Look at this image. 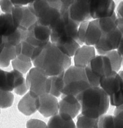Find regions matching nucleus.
Segmentation results:
<instances>
[{"label": "nucleus", "mask_w": 123, "mask_h": 128, "mask_svg": "<svg viewBox=\"0 0 123 128\" xmlns=\"http://www.w3.org/2000/svg\"><path fill=\"white\" fill-rule=\"evenodd\" d=\"M32 62L35 67L42 70L48 76H52L64 72L71 66V60L55 44L48 42Z\"/></svg>", "instance_id": "nucleus-1"}, {"label": "nucleus", "mask_w": 123, "mask_h": 128, "mask_svg": "<svg viewBox=\"0 0 123 128\" xmlns=\"http://www.w3.org/2000/svg\"><path fill=\"white\" fill-rule=\"evenodd\" d=\"M83 115L98 118L107 112L109 105V96L100 86H90L76 96Z\"/></svg>", "instance_id": "nucleus-2"}, {"label": "nucleus", "mask_w": 123, "mask_h": 128, "mask_svg": "<svg viewBox=\"0 0 123 128\" xmlns=\"http://www.w3.org/2000/svg\"><path fill=\"white\" fill-rule=\"evenodd\" d=\"M60 17L51 28V42L57 45L73 40L77 42V31L80 24L70 16L69 8L61 7Z\"/></svg>", "instance_id": "nucleus-3"}, {"label": "nucleus", "mask_w": 123, "mask_h": 128, "mask_svg": "<svg viewBox=\"0 0 123 128\" xmlns=\"http://www.w3.org/2000/svg\"><path fill=\"white\" fill-rule=\"evenodd\" d=\"M64 87L62 94L77 96L90 86L84 68L70 66L64 73Z\"/></svg>", "instance_id": "nucleus-4"}, {"label": "nucleus", "mask_w": 123, "mask_h": 128, "mask_svg": "<svg viewBox=\"0 0 123 128\" xmlns=\"http://www.w3.org/2000/svg\"><path fill=\"white\" fill-rule=\"evenodd\" d=\"M26 83L30 94L35 98L49 94L50 80L42 70L34 67L31 68L26 76Z\"/></svg>", "instance_id": "nucleus-5"}, {"label": "nucleus", "mask_w": 123, "mask_h": 128, "mask_svg": "<svg viewBox=\"0 0 123 128\" xmlns=\"http://www.w3.org/2000/svg\"><path fill=\"white\" fill-rule=\"evenodd\" d=\"M38 23L50 28L60 17V10L51 7L45 0H35L29 4Z\"/></svg>", "instance_id": "nucleus-6"}, {"label": "nucleus", "mask_w": 123, "mask_h": 128, "mask_svg": "<svg viewBox=\"0 0 123 128\" xmlns=\"http://www.w3.org/2000/svg\"><path fill=\"white\" fill-rule=\"evenodd\" d=\"M122 34L117 28L114 30L107 34H102L98 43L95 46L100 55H104L106 52L117 49Z\"/></svg>", "instance_id": "nucleus-7"}, {"label": "nucleus", "mask_w": 123, "mask_h": 128, "mask_svg": "<svg viewBox=\"0 0 123 128\" xmlns=\"http://www.w3.org/2000/svg\"><path fill=\"white\" fill-rule=\"evenodd\" d=\"M115 6L113 0H90V16L94 20L110 16L115 12Z\"/></svg>", "instance_id": "nucleus-8"}, {"label": "nucleus", "mask_w": 123, "mask_h": 128, "mask_svg": "<svg viewBox=\"0 0 123 128\" xmlns=\"http://www.w3.org/2000/svg\"><path fill=\"white\" fill-rule=\"evenodd\" d=\"M37 110L44 117H52L59 112V102L50 94H42L37 98Z\"/></svg>", "instance_id": "nucleus-9"}, {"label": "nucleus", "mask_w": 123, "mask_h": 128, "mask_svg": "<svg viewBox=\"0 0 123 128\" xmlns=\"http://www.w3.org/2000/svg\"><path fill=\"white\" fill-rule=\"evenodd\" d=\"M69 14L70 18L79 24L91 20L89 0H74L69 8Z\"/></svg>", "instance_id": "nucleus-10"}, {"label": "nucleus", "mask_w": 123, "mask_h": 128, "mask_svg": "<svg viewBox=\"0 0 123 128\" xmlns=\"http://www.w3.org/2000/svg\"><path fill=\"white\" fill-rule=\"evenodd\" d=\"M99 86L110 96L123 90V80L118 72L113 71L110 75L100 78Z\"/></svg>", "instance_id": "nucleus-11"}, {"label": "nucleus", "mask_w": 123, "mask_h": 128, "mask_svg": "<svg viewBox=\"0 0 123 128\" xmlns=\"http://www.w3.org/2000/svg\"><path fill=\"white\" fill-rule=\"evenodd\" d=\"M59 102V112L69 115L72 119L77 116L81 109L80 104L77 98L72 95L62 94Z\"/></svg>", "instance_id": "nucleus-12"}, {"label": "nucleus", "mask_w": 123, "mask_h": 128, "mask_svg": "<svg viewBox=\"0 0 123 128\" xmlns=\"http://www.w3.org/2000/svg\"><path fill=\"white\" fill-rule=\"evenodd\" d=\"M89 64L93 72L100 78L108 76L114 71L109 58L105 55L95 56Z\"/></svg>", "instance_id": "nucleus-13"}, {"label": "nucleus", "mask_w": 123, "mask_h": 128, "mask_svg": "<svg viewBox=\"0 0 123 128\" xmlns=\"http://www.w3.org/2000/svg\"><path fill=\"white\" fill-rule=\"evenodd\" d=\"M95 48L93 46L83 45L76 50L74 55V66L85 68L95 56Z\"/></svg>", "instance_id": "nucleus-14"}, {"label": "nucleus", "mask_w": 123, "mask_h": 128, "mask_svg": "<svg viewBox=\"0 0 123 128\" xmlns=\"http://www.w3.org/2000/svg\"><path fill=\"white\" fill-rule=\"evenodd\" d=\"M47 126V128H76L73 119L67 114L60 113L51 117Z\"/></svg>", "instance_id": "nucleus-15"}, {"label": "nucleus", "mask_w": 123, "mask_h": 128, "mask_svg": "<svg viewBox=\"0 0 123 128\" xmlns=\"http://www.w3.org/2000/svg\"><path fill=\"white\" fill-rule=\"evenodd\" d=\"M102 34V31L99 26L98 20L89 22L86 35V45L93 46L99 42Z\"/></svg>", "instance_id": "nucleus-16"}, {"label": "nucleus", "mask_w": 123, "mask_h": 128, "mask_svg": "<svg viewBox=\"0 0 123 128\" xmlns=\"http://www.w3.org/2000/svg\"><path fill=\"white\" fill-rule=\"evenodd\" d=\"M37 98L32 96L29 92L26 94L18 102L19 110L26 116H29L34 113L37 110Z\"/></svg>", "instance_id": "nucleus-17"}, {"label": "nucleus", "mask_w": 123, "mask_h": 128, "mask_svg": "<svg viewBox=\"0 0 123 128\" xmlns=\"http://www.w3.org/2000/svg\"><path fill=\"white\" fill-rule=\"evenodd\" d=\"M17 28L13 24L11 14H0V37H6Z\"/></svg>", "instance_id": "nucleus-18"}, {"label": "nucleus", "mask_w": 123, "mask_h": 128, "mask_svg": "<svg viewBox=\"0 0 123 128\" xmlns=\"http://www.w3.org/2000/svg\"><path fill=\"white\" fill-rule=\"evenodd\" d=\"M27 31H31L34 38L41 42H49L51 30L48 26L42 25L36 22L30 26Z\"/></svg>", "instance_id": "nucleus-19"}, {"label": "nucleus", "mask_w": 123, "mask_h": 128, "mask_svg": "<svg viewBox=\"0 0 123 128\" xmlns=\"http://www.w3.org/2000/svg\"><path fill=\"white\" fill-rule=\"evenodd\" d=\"M15 72L12 70L7 72L0 69V89L10 92L14 90Z\"/></svg>", "instance_id": "nucleus-20"}, {"label": "nucleus", "mask_w": 123, "mask_h": 128, "mask_svg": "<svg viewBox=\"0 0 123 128\" xmlns=\"http://www.w3.org/2000/svg\"><path fill=\"white\" fill-rule=\"evenodd\" d=\"M98 21L102 34L111 32L118 26V18L115 12L110 16L98 19Z\"/></svg>", "instance_id": "nucleus-21"}, {"label": "nucleus", "mask_w": 123, "mask_h": 128, "mask_svg": "<svg viewBox=\"0 0 123 128\" xmlns=\"http://www.w3.org/2000/svg\"><path fill=\"white\" fill-rule=\"evenodd\" d=\"M16 58L15 46L4 42V48L0 54V66L2 68L8 66L10 61Z\"/></svg>", "instance_id": "nucleus-22"}, {"label": "nucleus", "mask_w": 123, "mask_h": 128, "mask_svg": "<svg viewBox=\"0 0 123 128\" xmlns=\"http://www.w3.org/2000/svg\"><path fill=\"white\" fill-rule=\"evenodd\" d=\"M64 72L57 76H49L50 80V88L49 94L57 98L62 94L64 87Z\"/></svg>", "instance_id": "nucleus-23"}, {"label": "nucleus", "mask_w": 123, "mask_h": 128, "mask_svg": "<svg viewBox=\"0 0 123 128\" xmlns=\"http://www.w3.org/2000/svg\"><path fill=\"white\" fill-rule=\"evenodd\" d=\"M37 22V18L29 6H24L23 16L18 28L23 31L27 30Z\"/></svg>", "instance_id": "nucleus-24"}, {"label": "nucleus", "mask_w": 123, "mask_h": 128, "mask_svg": "<svg viewBox=\"0 0 123 128\" xmlns=\"http://www.w3.org/2000/svg\"><path fill=\"white\" fill-rule=\"evenodd\" d=\"M27 31H23L17 28L14 32L8 36L3 38L4 42L13 46H15L22 41L25 40Z\"/></svg>", "instance_id": "nucleus-25"}, {"label": "nucleus", "mask_w": 123, "mask_h": 128, "mask_svg": "<svg viewBox=\"0 0 123 128\" xmlns=\"http://www.w3.org/2000/svg\"><path fill=\"white\" fill-rule=\"evenodd\" d=\"M98 118H90L80 114L77 116L76 127V128H97Z\"/></svg>", "instance_id": "nucleus-26"}, {"label": "nucleus", "mask_w": 123, "mask_h": 128, "mask_svg": "<svg viewBox=\"0 0 123 128\" xmlns=\"http://www.w3.org/2000/svg\"><path fill=\"white\" fill-rule=\"evenodd\" d=\"M56 46L64 54L70 58L74 56L76 50L80 47V45L76 40H73Z\"/></svg>", "instance_id": "nucleus-27"}, {"label": "nucleus", "mask_w": 123, "mask_h": 128, "mask_svg": "<svg viewBox=\"0 0 123 128\" xmlns=\"http://www.w3.org/2000/svg\"><path fill=\"white\" fill-rule=\"evenodd\" d=\"M104 55L106 56L109 58L113 70L118 72L122 66L123 57L118 53L117 50L108 52Z\"/></svg>", "instance_id": "nucleus-28"}, {"label": "nucleus", "mask_w": 123, "mask_h": 128, "mask_svg": "<svg viewBox=\"0 0 123 128\" xmlns=\"http://www.w3.org/2000/svg\"><path fill=\"white\" fill-rule=\"evenodd\" d=\"M32 62H23L17 57L11 61V64L14 70H15L21 74H25L30 70L32 66Z\"/></svg>", "instance_id": "nucleus-29"}, {"label": "nucleus", "mask_w": 123, "mask_h": 128, "mask_svg": "<svg viewBox=\"0 0 123 128\" xmlns=\"http://www.w3.org/2000/svg\"><path fill=\"white\" fill-rule=\"evenodd\" d=\"M24 12V6H14L12 8L11 14L13 24L15 27L18 28L22 22Z\"/></svg>", "instance_id": "nucleus-30"}, {"label": "nucleus", "mask_w": 123, "mask_h": 128, "mask_svg": "<svg viewBox=\"0 0 123 128\" xmlns=\"http://www.w3.org/2000/svg\"><path fill=\"white\" fill-rule=\"evenodd\" d=\"M14 96L10 92L0 89V107L7 108L10 106L13 103Z\"/></svg>", "instance_id": "nucleus-31"}, {"label": "nucleus", "mask_w": 123, "mask_h": 128, "mask_svg": "<svg viewBox=\"0 0 123 128\" xmlns=\"http://www.w3.org/2000/svg\"><path fill=\"white\" fill-rule=\"evenodd\" d=\"M89 20H86L81 22L78 26L77 31V42L81 46L85 44L86 35Z\"/></svg>", "instance_id": "nucleus-32"}, {"label": "nucleus", "mask_w": 123, "mask_h": 128, "mask_svg": "<svg viewBox=\"0 0 123 128\" xmlns=\"http://www.w3.org/2000/svg\"><path fill=\"white\" fill-rule=\"evenodd\" d=\"M85 74L91 86H99L100 78L95 74L92 70L89 64L85 68Z\"/></svg>", "instance_id": "nucleus-33"}, {"label": "nucleus", "mask_w": 123, "mask_h": 128, "mask_svg": "<svg viewBox=\"0 0 123 128\" xmlns=\"http://www.w3.org/2000/svg\"><path fill=\"white\" fill-rule=\"evenodd\" d=\"M114 116L105 114L98 118L97 128H113Z\"/></svg>", "instance_id": "nucleus-34"}, {"label": "nucleus", "mask_w": 123, "mask_h": 128, "mask_svg": "<svg viewBox=\"0 0 123 128\" xmlns=\"http://www.w3.org/2000/svg\"><path fill=\"white\" fill-rule=\"evenodd\" d=\"M113 128H123V109L116 107L114 112Z\"/></svg>", "instance_id": "nucleus-35"}, {"label": "nucleus", "mask_w": 123, "mask_h": 128, "mask_svg": "<svg viewBox=\"0 0 123 128\" xmlns=\"http://www.w3.org/2000/svg\"><path fill=\"white\" fill-rule=\"evenodd\" d=\"M110 104L117 107L123 104V89L109 96Z\"/></svg>", "instance_id": "nucleus-36"}, {"label": "nucleus", "mask_w": 123, "mask_h": 128, "mask_svg": "<svg viewBox=\"0 0 123 128\" xmlns=\"http://www.w3.org/2000/svg\"><path fill=\"white\" fill-rule=\"evenodd\" d=\"M35 47L25 41L21 42V52L22 55L31 58Z\"/></svg>", "instance_id": "nucleus-37"}, {"label": "nucleus", "mask_w": 123, "mask_h": 128, "mask_svg": "<svg viewBox=\"0 0 123 128\" xmlns=\"http://www.w3.org/2000/svg\"><path fill=\"white\" fill-rule=\"evenodd\" d=\"M26 128H47V124L38 119H31L26 123Z\"/></svg>", "instance_id": "nucleus-38"}, {"label": "nucleus", "mask_w": 123, "mask_h": 128, "mask_svg": "<svg viewBox=\"0 0 123 128\" xmlns=\"http://www.w3.org/2000/svg\"><path fill=\"white\" fill-rule=\"evenodd\" d=\"M13 6L10 0H0V7L4 14H11Z\"/></svg>", "instance_id": "nucleus-39"}, {"label": "nucleus", "mask_w": 123, "mask_h": 128, "mask_svg": "<svg viewBox=\"0 0 123 128\" xmlns=\"http://www.w3.org/2000/svg\"><path fill=\"white\" fill-rule=\"evenodd\" d=\"M14 6H25L32 4L35 0H10Z\"/></svg>", "instance_id": "nucleus-40"}, {"label": "nucleus", "mask_w": 123, "mask_h": 128, "mask_svg": "<svg viewBox=\"0 0 123 128\" xmlns=\"http://www.w3.org/2000/svg\"><path fill=\"white\" fill-rule=\"evenodd\" d=\"M48 4L52 8L60 10L61 8L62 4L60 0H45Z\"/></svg>", "instance_id": "nucleus-41"}, {"label": "nucleus", "mask_w": 123, "mask_h": 128, "mask_svg": "<svg viewBox=\"0 0 123 128\" xmlns=\"http://www.w3.org/2000/svg\"><path fill=\"white\" fill-rule=\"evenodd\" d=\"M117 16L123 18V1L121 2L118 6Z\"/></svg>", "instance_id": "nucleus-42"}, {"label": "nucleus", "mask_w": 123, "mask_h": 128, "mask_svg": "<svg viewBox=\"0 0 123 128\" xmlns=\"http://www.w3.org/2000/svg\"><path fill=\"white\" fill-rule=\"evenodd\" d=\"M60 1L62 4L61 7L69 8L74 0H60Z\"/></svg>", "instance_id": "nucleus-43"}, {"label": "nucleus", "mask_w": 123, "mask_h": 128, "mask_svg": "<svg viewBox=\"0 0 123 128\" xmlns=\"http://www.w3.org/2000/svg\"><path fill=\"white\" fill-rule=\"evenodd\" d=\"M117 50L118 52V53L122 57H123V36H122V37L120 40V42L119 44V46L117 49Z\"/></svg>", "instance_id": "nucleus-44"}, {"label": "nucleus", "mask_w": 123, "mask_h": 128, "mask_svg": "<svg viewBox=\"0 0 123 128\" xmlns=\"http://www.w3.org/2000/svg\"><path fill=\"white\" fill-rule=\"evenodd\" d=\"M117 28L120 30L123 36V18H118V26Z\"/></svg>", "instance_id": "nucleus-45"}, {"label": "nucleus", "mask_w": 123, "mask_h": 128, "mask_svg": "<svg viewBox=\"0 0 123 128\" xmlns=\"http://www.w3.org/2000/svg\"><path fill=\"white\" fill-rule=\"evenodd\" d=\"M4 45V42L3 40V38L2 37H0V54L2 52Z\"/></svg>", "instance_id": "nucleus-46"}, {"label": "nucleus", "mask_w": 123, "mask_h": 128, "mask_svg": "<svg viewBox=\"0 0 123 128\" xmlns=\"http://www.w3.org/2000/svg\"><path fill=\"white\" fill-rule=\"evenodd\" d=\"M119 74L120 75V76L121 77V78H122V80H123V70H121L118 72Z\"/></svg>", "instance_id": "nucleus-47"}, {"label": "nucleus", "mask_w": 123, "mask_h": 128, "mask_svg": "<svg viewBox=\"0 0 123 128\" xmlns=\"http://www.w3.org/2000/svg\"><path fill=\"white\" fill-rule=\"evenodd\" d=\"M122 66L123 67V60H122Z\"/></svg>", "instance_id": "nucleus-48"}, {"label": "nucleus", "mask_w": 123, "mask_h": 128, "mask_svg": "<svg viewBox=\"0 0 123 128\" xmlns=\"http://www.w3.org/2000/svg\"></svg>", "instance_id": "nucleus-49"}, {"label": "nucleus", "mask_w": 123, "mask_h": 128, "mask_svg": "<svg viewBox=\"0 0 123 128\" xmlns=\"http://www.w3.org/2000/svg\"></svg>", "instance_id": "nucleus-50"}]
</instances>
